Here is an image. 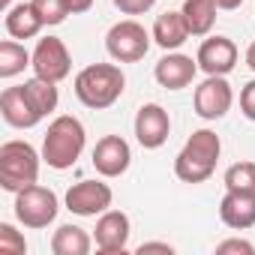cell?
<instances>
[{"instance_id":"3","label":"cell","mask_w":255,"mask_h":255,"mask_svg":"<svg viewBox=\"0 0 255 255\" xmlns=\"http://www.w3.org/2000/svg\"><path fill=\"white\" fill-rule=\"evenodd\" d=\"M123 87H126V78H123L120 66H114V63H93L75 75V96L87 108H96V111L114 105L120 99Z\"/></svg>"},{"instance_id":"23","label":"cell","mask_w":255,"mask_h":255,"mask_svg":"<svg viewBox=\"0 0 255 255\" xmlns=\"http://www.w3.org/2000/svg\"><path fill=\"white\" fill-rule=\"evenodd\" d=\"M225 189L255 195V162H237L225 171Z\"/></svg>"},{"instance_id":"32","label":"cell","mask_w":255,"mask_h":255,"mask_svg":"<svg viewBox=\"0 0 255 255\" xmlns=\"http://www.w3.org/2000/svg\"><path fill=\"white\" fill-rule=\"evenodd\" d=\"M246 66H249V69L255 72V42H252V45L246 48Z\"/></svg>"},{"instance_id":"18","label":"cell","mask_w":255,"mask_h":255,"mask_svg":"<svg viewBox=\"0 0 255 255\" xmlns=\"http://www.w3.org/2000/svg\"><path fill=\"white\" fill-rule=\"evenodd\" d=\"M3 24H6V33H9L12 39H33V36L45 27L42 18H39L36 9H33V3H18V6H12V9L6 12Z\"/></svg>"},{"instance_id":"19","label":"cell","mask_w":255,"mask_h":255,"mask_svg":"<svg viewBox=\"0 0 255 255\" xmlns=\"http://www.w3.org/2000/svg\"><path fill=\"white\" fill-rule=\"evenodd\" d=\"M216 0H183V18L192 36H207L216 24Z\"/></svg>"},{"instance_id":"4","label":"cell","mask_w":255,"mask_h":255,"mask_svg":"<svg viewBox=\"0 0 255 255\" xmlns=\"http://www.w3.org/2000/svg\"><path fill=\"white\" fill-rule=\"evenodd\" d=\"M39 177V153L27 141H6L0 147V186L18 192Z\"/></svg>"},{"instance_id":"12","label":"cell","mask_w":255,"mask_h":255,"mask_svg":"<svg viewBox=\"0 0 255 255\" xmlns=\"http://www.w3.org/2000/svg\"><path fill=\"white\" fill-rule=\"evenodd\" d=\"M195 60L198 69H204L207 75H228L237 66V45L228 36H210L201 42Z\"/></svg>"},{"instance_id":"7","label":"cell","mask_w":255,"mask_h":255,"mask_svg":"<svg viewBox=\"0 0 255 255\" xmlns=\"http://www.w3.org/2000/svg\"><path fill=\"white\" fill-rule=\"evenodd\" d=\"M33 72L39 75V78H45V81H63L66 75H69V69H72V57H69V48L63 45V39H57V36H45V39H39L36 42V48H33Z\"/></svg>"},{"instance_id":"1","label":"cell","mask_w":255,"mask_h":255,"mask_svg":"<svg viewBox=\"0 0 255 255\" xmlns=\"http://www.w3.org/2000/svg\"><path fill=\"white\" fill-rule=\"evenodd\" d=\"M222 153V141L213 129H198L189 135V141L183 144V150L174 159V174L183 183H204L219 162Z\"/></svg>"},{"instance_id":"14","label":"cell","mask_w":255,"mask_h":255,"mask_svg":"<svg viewBox=\"0 0 255 255\" xmlns=\"http://www.w3.org/2000/svg\"><path fill=\"white\" fill-rule=\"evenodd\" d=\"M129 243V216L120 210H105L96 222V246L99 252H123Z\"/></svg>"},{"instance_id":"8","label":"cell","mask_w":255,"mask_h":255,"mask_svg":"<svg viewBox=\"0 0 255 255\" xmlns=\"http://www.w3.org/2000/svg\"><path fill=\"white\" fill-rule=\"evenodd\" d=\"M234 102L231 84L225 81V75H207V81H201L195 87V114L204 120H219L228 114Z\"/></svg>"},{"instance_id":"28","label":"cell","mask_w":255,"mask_h":255,"mask_svg":"<svg viewBox=\"0 0 255 255\" xmlns=\"http://www.w3.org/2000/svg\"><path fill=\"white\" fill-rule=\"evenodd\" d=\"M216 252H219V255H228V252H243V255H252V252H255V246H252L249 240H222V243L216 246Z\"/></svg>"},{"instance_id":"16","label":"cell","mask_w":255,"mask_h":255,"mask_svg":"<svg viewBox=\"0 0 255 255\" xmlns=\"http://www.w3.org/2000/svg\"><path fill=\"white\" fill-rule=\"evenodd\" d=\"M219 216L228 228L246 231L255 225V195L252 192H225L219 201Z\"/></svg>"},{"instance_id":"17","label":"cell","mask_w":255,"mask_h":255,"mask_svg":"<svg viewBox=\"0 0 255 255\" xmlns=\"http://www.w3.org/2000/svg\"><path fill=\"white\" fill-rule=\"evenodd\" d=\"M189 27H186V18L183 12H162L156 21H153V42L165 51H174L180 48L186 39H189Z\"/></svg>"},{"instance_id":"10","label":"cell","mask_w":255,"mask_h":255,"mask_svg":"<svg viewBox=\"0 0 255 255\" xmlns=\"http://www.w3.org/2000/svg\"><path fill=\"white\" fill-rule=\"evenodd\" d=\"M168 132H171V120H168V111L156 102H147L138 108L135 114V138L144 150H156L168 141Z\"/></svg>"},{"instance_id":"26","label":"cell","mask_w":255,"mask_h":255,"mask_svg":"<svg viewBox=\"0 0 255 255\" xmlns=\"http://www.w3.org/2000/svg\"><path fill=\"white\" fill-rule=\"evenodd\" d=\"M156 0H114V6L123 12V15H144L147 9H153Z\"/></svg>"},{"instance_id":"30","label":"cell","mask_w":255,"mask_h":255,"mask_svg":"<svg viewBox=\"0 0 255 255\" xmlns=\"http://www.w3.org/2000/svg\"><path fill=\"white\" fill-rule=\"evenodd\" d=\"M93 6V0H69V9H72V15H81V12H87Z\"/></svg>"},{"instance_id":"21","label":"cell","mask_w":255,"mask_h":255,"mask_svg":"<svg viewBox=\"0 0 255 255\" xmlns=\"http://www.w3.org/2000/svg\"><path fill=\"white\" fill-rule=\"evenodd\" d=\"M30 63H33V54H27L24 45H18L12 39L0 42V78H15Z\"/></svg>"},{"instance_id":"2","label":"cell","mask_w":255,"mask_h":255,"mask_svg":"<svg viewBox=\"0 0 255 255\" xmlns=\"http://www.w3.org/2000/svg\"><path fill=\"white\" fill-rule=\"evenodd\" d=\"M84 138H87V135H84L81 120L72 117V114H60V117L51 120L48 132H45V138H42V159H45L51 168H57V171L72 168L75 159H78L81 150H84Z\"/></svg>"},{"instance_id":"27","label":"cell","mask_w":255,"mask_h":255,"mask_svg":"<svg viewBox=\"0 0 255 255\" xmlns=\"http://www.w3.org/2000/svg\"><path fill=\"white\" fill-rule=\"evenodd\" d=\"M240 111H243L246 120H255V81L243 84V90H240Z\"/></svg>"},{"instance_id":"24","label":"cell","mask_w":255,"mask_h":255,"mask_svg":"<svg viewBox=\"0 0 255 255\" xmlns=\"http://www.w3.org/2000/svg\"><path fill=\"white\" fill-rule=\"evenodd\" d=\"M30 3H33V9H36V15L42 18V24H45V27L63 24V21H66V15H72L69 0H30Z\"/></svg>"},{"instance_id":"22","label":"cell","mask_w":255,"mask_h":255,"mask_svg":"<svg viewBox=\"0 0 255 255\" xmlns=\"http://www.w3.org/2000/svg\"><path fill=\"white\" fill-rule=\"evenodd\" d=\"M24 90H27L33 108H36L42 117H48V114L57 108V99H60V96H57V84H54V81H45V78L33 75L30 81H24Z\"/></svg>"},{"instance_id":"9","label":"cell","mask_w":255,"mask_h":255,"mask_svg":"<svg viewBox=\"0 0 255 255\" xmlns=\"http://www.w3.org/2000/svg\"><path fill=\"white\" fill-rule=\"evenodd\" d=\"M114 201V192L108 183H99V180H81L75 186H69L66 192V207L75 213V216H96V213H105Z\"/></svg>"},{"instance_id":"13","label":"cell","mask_w":255,"mask_h":255,"mask_svg":"<svg viewBox=\"0 0 255 255\" xmlns=\"http://www.w3.org/2000/svg\"><path fill=\"white\" fill-rule=\"evenodd\" d=\"M0 114H3V120L9 126H15V129H30V126H36L42 120V114L33 108L24 84L6 87L3 93H0Z\"/></svg>"},{"instance_id":"25","label":"cell","mask_w":255,"mask_h":255,"mask_svg":"<svg viewBox=\"0 0 255 255\" xmlns=\"http://www.w3.org/2000/svg\"><path fill=\"white\" fill-rule=\"evenodd\" d=\"M24 252H27V240L9 222H3L0 225V255H24Z\"/></svg>"},{"instance_id":"20","label":"cell","mask_w":255,"mask_h":255,"mask_svg":"<svg viewBox=\"0 0 255 255\" xmlns=\"http://www.w3.org/2000/svg\"><path fill=\"white\" fill-rule=\"evenodd\" d=\"M54 255H87L90 252V234L78 225H60L51 237Z\"/></svg>"},{"instance_id":"5","label":"cell","mask_w":255,"mask_h":255,"mask_svg":"<svg viewBox=\"0 0 255 255\" xmlns=\"http://www.w3.org/2000/svg\"><path fill=\"white\" fill-rule=\"evenodd\" d=\"M57 195L39 183H30L15 192V216L24 228H48L57 219Z\"/></svg>"},{"instance_id":"6","label":"cell","mask_w":255,"mask_h":255,"mask_svg":"<svg viewBox=\"0 0 255 255\" xmlns=\"http://www.w3.org/2000/svg\"><path fill=\"white\" fill-rule=\"evenodd\" d=\"M150 39H153V33H147L144 24L126 18V21H117L108 30L105 48H108V54L117 63H135V60H141L150 51Z\"/></svg>"},{"instance_id":"11","label":"cell","mask_w":255,"mask_h":255,"mask_svg":"<svg viewBox=\"0 0 255 255\" xmlns=\"http://www.w3.org/2000/svg\"><path fill=\"white\" fill-rule=\"evenodd\" d=\"M132 162V150L120 135H105L93 147V168L102 177H120Z\"/></svg>"},{"instance_id":"29","label":"cell","mask_w":255,"mask_h":255,"mask_svg":"<svg viewBox=\"0 0 255 255\" xmlns=\"http://www.w3.org/2000/svg\"><path fill=\"white\" fill-rule=\"evenodd\" d=\"M138 252H141V255H144V252H174V246H168V243H141Z\"/></svg>"},{"instance_id":"15","label":"cell","mask_w":255,"mask_h":255,"mask_svg":"<svg viewBox=\"0 0 255 255\" xmlns=\"http://www.w3.org/2000/svg\"><path fill=\"white\" fill-rule=\"evenodd\" d=\"M195 72H198V60H192L186 54H165L156 63V69H153L156 81L165 90H183V87H189L192 78H195Z\"/></svg>"},{"instance_id":"33","label":"cell","mask_w":255,"mask_h":255,"mask_svg":"<svg viewBox=\"0 0 255 255\" xmlns=\"http://www.w3.org/2000/svg\"><path fill=\"white\" fill-rule=\"evenodd\" d=\"M0 9H3V12H9V9H12V0H0Z\"/></svg>"},{"instance_id":"31","label":"cell","mask_w":255,"mask_h":255,"mask_svg":"<svg viewBox=\"0 0 255 255\" xmlns=\"http://www.w3.org/2000/svg\"><path fill=\"white\" fill-rule=\"evenodd\" d=\"M240 3H243V0H216V6H219V9H237Z\"/></svg>"}]
</instances>
